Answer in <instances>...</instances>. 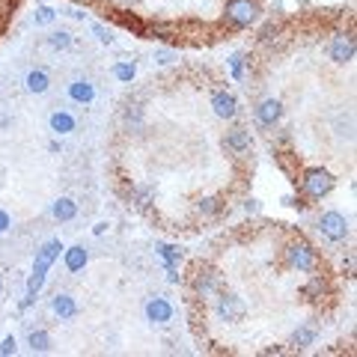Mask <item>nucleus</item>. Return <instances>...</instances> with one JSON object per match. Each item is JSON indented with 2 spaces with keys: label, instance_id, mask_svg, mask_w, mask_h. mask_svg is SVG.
<instances>
[{
  "label": "nucleus",
  "instance_id": "f257e3e1",
  "mask_svg": "<svg viewBox=\"0 0 357 357\" xmlns=\"http://www.w3.org/2000/svg\"><path fill=\"white\" fill-rule=\"evenodd\" d=\"M283 265L289 271H298V274H316L321 268V256L319 250L312 248L307 238H289L286 248H283Z\"/></svg>",
  "mask_w": 357,
  "mask_h": 357
},
{
  "label": "nucleus",
  "instance_id": "f03ea898",
  "mask_svg": "<svg viewBox=\"0 0 357 357\" xmlns=\"http://www.w3.org/2000/svg\"><path fill=\"white\" fill-rule=\"evenodd\" d=\"M60 253H63L60 238H51V241L42 244V250L36 253V262H33V274H30V280H27V295H39L42 292L45 277H48L51 265L60 259Z\"/></svg>",
  "mask_w": 357,
  "mask_h": 357
},
{
  "label": "nucleus",
  "instance_id": "7ed1b4c3",
  "mask_svg": "<svg viewBox=\"0 0 357 357\" xmlns=\"http://www.w3.org/2000/svg\"><path fill=\"white\" fill-rule=\"evenodd\" d=\"M262 18V3L259 0H229L223 9V21L232 30H248Z\"/></svg>",
  "mask_w": 357,
  "mask_h": 357
},
{
  "label": "nucleus",
  "instance_id": "20e7f679",
  "mask_svg": "<svg viewBox=\"0 0 357 357\" xmlns=\"http://www.w3.org/2000/svg\"><path fill=\"white\" fill-rule=\"evenodd\" d=\"M333 185H337V178H333V173L325 170V167H307V170L301 173V194L312 199V203L325 199L333 191Z\"/></svg>",
  "mask_w": 357,
  "mask_h": 357
},
{
  "label": "nucleus",
  "instance_id": "39448f33",
  "mask_svg": "<svg viewBox=\"0 0 357 357\" xmlns=\"http://www.w3.org/2000/svg\"><path fill=\"white\" fill-rule=\"evenodd\" d=\"M194 295L199 301H211L220 289H223V280H220V274H218V268H211V265H199L197 271H194Z\"/></svg>",
  "mask_w": 357,
  "mask_h": 357
},
{
  "label": "nucleus",
  "instance_id": "423d86ee",
  "mask_svg": "<svg viewBox=\"0 0 357 357\" xmlns=\"http://www.w3.org/2000/svg\"><path fill=\"white\" fill-rule=\"evenodd\" d=\"M319 232L328 241L340 244V241H345L351 236V227H349V220H345V215H340V211H325V215L319 218Z\"/></svg>",
  "mask_w": 357,
  "mask_h": 357
},
{
  "label": "nucleus",
  "instance_id": "0eeeda50",
  "mask_svg": "<svg viewBox=\"0 0 357 357\" xmlns=\"http://www.w3.org/2000/svg\"><path fill=\"white\" fill-rule=\"evenodd\" d=\"M223 149H227L232 158H248V155L253 152V137L248 128H229L227 134H223Z\"/></svg>",
  "mask_w": 357,
  "mask_h": 357
},
{
  "label": "nucleus",
  "instance_id": "6e6552de",
  "mask_svg": "<svg viewBox=\"0 0 357 357\" xmlns=\"http://www.w3.org/2000/svg\"><path fill=\"white\" fill-rule=\"evenodd\" d=\"M218 298V304H215V310H218V316L223 319V321H241L244 319V312H248V304L236 295V292H220L215 295Z\"/></svg>",
  "mask_w": 357,
  "mask_h": 357
},
{
  "label": "nucleus",
  "instance_id": "1a4fd4ad",
  "mask_svg": "<svg viewBox=\"0 0 357 357\" xmlns=\"http://www.w3.org/2000/svg\"><path fill=\"white\" fill-rule=\"evenodd\" d=\"M253 116H256V126L259 128H274L277 122L283 119V102L280 98H262V102L256 105Z\"/></svg>",
  "mask_w": 357,
  "mask_h": 357
},
{
  "label": "nucleus",
  "instance_id": "9d476101",
  "mask_svg": "<svg viewBox=\"0 0 357 357\" xmlns=\"http://www.w3.org/2000/svg\"><path fill=\"white\" fill-rule=\"evenodd\" d=\"M328 54H331V60H333V63H340V66L351 63V60H354V54H357V42H354V36H351V33H337V36L331 39Z\"/></svg>",
  "mask_w": 357,
  "mask_h": 357
},
{
  "label": "nucleus",
  "instance_id": "9b49d317",
  "mask_svg": "<svg viewBox=\"0 0 357 357\" xmlns=\"http://www.w3.org/2000/svg\"><path fill=\"white\" fill-rule=\"evenodd\" d=\"M211 110H215V116L220 119H236L238 116V102H236V96L232 93H215L211 96Z\"/></svg>",
  "mask_w": 357,
  "mask_h": 357
},
{
  "label": "nucleus",
  "instance_id": "f8f14e48",
  "mask_svg": "<svg viewBox=\"0 0 357 357\" xmlns=\"http://www.w3.org/2000/svg\"><path fill=\"white\" fill-rule=\"evenodd\" d=\"M146 319L155 321V325H167L173 319V304L167 298H149L146 304Z\"/></svg>",
  "mask_w": 357,
  "mask_h": 357
},
{
  "label": "nucleus",
  "instance_id": "ddd939ff",
  "mask_svg": "<svg viewBox=\"0 0 357 357\" xmlns=\"http://www.w3.org/2000/svg\"><path fill=\"white\" fill-rule=\"evenodd\" d=\"M51 215L57 218L60 223H69V220H75V218H77V203H75L72 197H60L57 203L51 206Z\"/></svg>",
  "mask_w": 357,
  "mask_h": 357
},
{
  "label": "nucleus",
  "instance_id": "4468645a",
  "mask_svg": "<svg viewBox=\"0 0 357 357\" xmlns=\"http://www.w3.org/2000/svg\"><path fill=\"white\" fill-rule=\"evenodd\" d=\"M69 98L77 102V105H89L96 98V86L89 81H72L69 84Z\"/></svg>",
  "mask_w": 357,
  "mask_h": 357
},
{
  "label": "nucleus",
  "instance_id": "2eb2a0df",
  "mask_svg": "<svg viewBox=\"0 0 357 357\" xmlns=\"http://www.w3.org/2000/svg\"><path fill=\"white\" fill-rule=\"evenodd\" d=\"M51 310L57 312V316H60L63 321H69V319H75V316H77V304H75V298H72V295H54Z\"/></svg>",
  "mask_w": 357,
  "mask_h": 357
},
{
  "label": "nucleus",
  "instance_id": "dca6fc26",
  "mask_svg": "<svg viewBox=\"0 0 357 357\" xmlns=\"http://www.w3.org/2000/svg\"><path fill=\"white\" fill-rule=\"evenodd\" d=\"M27 89H30V93H36V96H45V93H48V89H51V77H48V72H45V69H33L30 75H27Z\"/></svg>",
  "mask_w": 357,
  "mask_h": 357
},
{
  "label": "nucleus",
  "instance_id": "f3484780",
  "mask_svg": "<svg viewBox=\"0 0 357 357\" xmlns=\"http://www.w3.org/2000/svg\"><path fill=\"white\" fill-rule=\"evenodd\" d=\"M63 256H66V268H69L72 274H77V271H84V265L89 262V253L77 244V248H69V250H63Z\"/></svg>",
  "mask_w": 357,
  "mask_h": 357
},
{
  "label": "nucleus",
  "instance_id": "a211bd4d",
  "mask_svg": "<svg viewBox=\"0 0 357 357\" xmlns=\"http://www.w3.org/2000/svg\"><path fill=\"white\" fill-rule=\"evenodd\" d=\"M316 337H319V328L316 325H304V328H298L292 333V345L295 349H310V345L316 342Z\"/></svg>",
  "mask_w": 357,
  "mask_h": 357
},
{
  "label": "nucleus",
  "instance_id": "6ab92c4d",
  "mask_svg": "<svg viewBox=\"0 0 357 357\" xmlns=\"http://www.w3.org/2000/svg\"><path fill=\"white\" fill-rule=\"evenodd\" d=\"M197 211L203 218H218L223 211V199L220 197H199L197 199Z\"/></svg>",
  "mask_w": 357,
  "mask_h": 357
},
{
  "label": "nucleus",
  "instance_id": "aec40b11",
  "mask_svg": "<svg viewBox=\"0 0 357 357\" xmlns=\"http://www.w3.org/2000/svg\"><path fill=\"white\" fill-rule=\"evenodd\" d=\"M27 345H30V351H33V354L51 351V333H48V331H33L30 337H27Z\"/></svg>",
  "mask_w": 357,
  "mask_h": 357
},
{
  "label": "nucleus",
  "instance_id": "412c9836",
  "mask_svg": "<svg viewBox=\"0 0 357 357\" xmlns=\"http://www.w3.org/2000/svg\"><path fill=\"white\" fill-rule=\"evenodd\" d=\"M51 131H57V134H69V131H75V116H72V114H66V110H57V114L51 116Z\"/></svg>",
  "mask_w": 357,
  "mask_h": 357
},
{
  "label": "nucleus",
  "instance_id": "4be33fe9",
  "mask_svg": "<svg viewBox=\"0 0 357 357\" xmlns=\"http://www.w3.org/2000/svg\"><path fill=\"white\" fill-rule=\"evenodd\" d=\"M72 33L69 30H54L51 36H48V48H54V51H66V48H72Z\"/></svg>",
  "mask_w": 357,
  "mask_h": 357
},
{
  "label": "nucleus",
  "instance_id": "5701e85b",
  "mask_svg": "<svg viewBox=\"0 0 357 357\" xmlns=\"http://www.w3.org/2000/svg\"><path fill=\"white\" fill-rule=\"evenodd\" d=\"M134 75H137V66L128 63V60H122V63L114 66V77H116V81H122V84H131Z\"/></svg>",
  "mask_w": 357,
  "mask_h": 357
},
{
  "label": "nucleus",
  "instance_id": "b1692460",
  "mask_svg": "<svg viewBox=\"0 0 357 357\" xmlns=\"http://www.w3.org/2000/svg\"><path fill=\"white\" fill-rule=\"evenodd\" d=\"M158 256L164 259V265H178L182 262V250L173 248V244H158Z\"/></svg>",
  "mask_w": 357,
  "mask_h": 357
},
{
  "label": "nucleus",
  "instance_id": "393cba45",
  "mask_svg": "<svg viewBox=\"0 0 357 357\" xmlns=\"http://www.w3.org/2000/svg\"><path fill=\"white\" fill-rule=\"evenodd\" d=\"M229 69H232V77H236V81H241V77H244V54H232Z\"/></svg>",
  "mask_w": 357,
  "mask_h": 357
},
{
  "label": "nucleus",
  "instance_id": "a878e982",
  "mask_svg": "<svg viewBox=\"0 0 357 357\" xmlns=\"http://www.w3.org/2000/svg\"><path fill=\"white\" fill-rule=\"evenodd\" d=\"M54 15H57V13H54L51 6H39V9H36V24H51Z\"/></svg>",
  "mask_w": 357,
  "mask_h": 357
},
{
  "label": "nucleus",
  "instance_id": "bb28decb",
  "mask_svg": "<svg viewBox=\"0 0 357 357\" xmlns=\"http://www.w3.org/2000/svg\"><path fill=\"white\" fill-rule=\"evenodd\" d=\"M131 194H134V197H137V199H140V203H137L140 208H146V206H149V199H152V188H134V191H131Z\"/></svg>",
  "mask_w": 357,
  "mask_h": 357
},
{
  "label": "nucleus",
  "instance_id": "cd10ccee",
  "mask_svg": "<svg viewBox=\"0 0 357 357\" xmlns=\"http://www.w3.org/2000/svg\"><path fill=\"white\" fill-rule=\"evenodd\" d=\"M15 349H18L15 337H3V342H0V357H9V354H15Z\"/></svg>",
  "mask_w": 357,
  "mask_h": 357
},
{
  "label": "nucleus",
  "instance_id": "c85d7f7f",
  "mask_svg": "<svg viewBox=\"0 0 357 357\" xmlns=\"http://www.w3.org/2000/svg\"><path fill=\"white\" fill-rule=\"evenodd\" d=\"M93 33L98 36V42H102V45H114V36H110V30H105L102 24H96V27H93Z\"/></svg>",
  "mask_w": 357,
  "mask_h": 357
},
{
  "label": "nucleus",
  "instance_id": "c756f323",
  "mask_svg": "<svg viewBox=\"0 0 357 357\" xmlns=\"http://www.w3.org/2000/svg\"><path fill=\"white\" fill-rule=\"evenodd\" d=\"M155 60H158L161 66H167V63H173V51H158V54H155Z\"/></svg>",
  "mask_w": 357,
  "mask_h": 357
},
{
  "label": "nucleus",
  "instance_id": "7c9ffc66",
  "mask_svg": "<svg viewBox=\"0 0 357 357\" xmlns=\"http://www.w3.org/2000/svg\"><path fill=\"white\" fill-rule=\"evenodd\" d=\"M9 223H13V220H9V215H6L3 208H0V232H6V229H9Z\"/></svg>",
  "mask_w": 357,
  "mask_h": 357
},
{
  "label": "nucleus",
  "instance_id": "2f4dec72",
  "mask_svg": "<svg viewBox=\"0 0 357 357\" xmlns=\"http://www.w3.org/2000/svg\"><path fill=\"white\" fill-rule=\"evenodd\" d=\"M248 211H259V206H256V199H248V206H244Z\"/></svg>",
  "mask_w": 357,
  "mask_h": 357
},
{
  "label": "nucleus",
  "instance_id": "473e14b6",
  "mask_svg": "<svg viewBox=\"0 0 357 357\" xmlns=\"http://www.w3.org/2000/svg\"><path fill=\"white\" fill-rule=\"evenodd\" d=\"M122 6H134V3H140V0H119Z\"/></svg>",
  "mask_w": 357,
  "mask_h": 357
},
{
  "label": "nucleus",
  "instance_id": "72a5a7b5",
  "mask_svg": "<svg viewBox=\"0 0 357 357\" xmlns=\"http://www.w3.org/2000/svg\"><path fill=\"white\" fill-rule=\"evenodd\" d=\"M0 292H3V283H0Z\"/></svg>",
  "mask_w": 357,
  "mask_h": 357
},
{
  "label": "nucleus",
  "instance_id": "f704fd0d",
  "mask_svg": "<svg viewBox=\"0 0 357 357\" xmlns=\"http://www.w3.org/2000/svg\"><path fill=\"white\" fill-rule=\"evenodd\" d=\"M86 3H89V0H86Z\"/></svg>",
  "mask_w": 357,
  "mask_h": 357
}]
</instances>
